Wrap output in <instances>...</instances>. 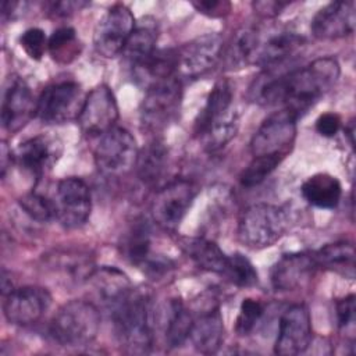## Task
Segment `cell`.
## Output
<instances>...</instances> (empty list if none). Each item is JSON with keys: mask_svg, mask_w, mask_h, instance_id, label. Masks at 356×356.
Wrapping results in <instances>:
<instances>
[{"mask_svg": "<svg viewBox=\"0 0 356 356\" xmlns=\"http://www.w3.org/2000/svg\"><path fill=\"white\" fill-rule=\"evenodd\" d=\"M339 72L334 57H320L278 75L266 70L250 86V97L261 106L282 104L299 118L334 88Z\"/></svg>", "mask_w": 356, "mask_h": 356, "instance_id": "cell-1", "label": "cell"}, {"mask_svg": "<svg viewBox=\"0 0 356 356\" xmlns=\"http://www.w3.org/2000/svg\"><path fill=\"white\" fill-rule=\"evenodd\" d=\"M115 335L128 353H147L153 345V302L147 289L132 288L113 309Z\"/></svg>", "mask_w": 356, "mask_h": 356, "instance_id": "cell-2", "label": "cell"}, {"mask_svg": "<svg viewBox=\"0 0 356 356\" xmlns=\"http://www.w3.org/2000/svg\"><path fill=\"white\" fill-rule=\"evenodd\" d=\"M99 327L100 312L97 306L90 300L75 299L57 310L49 331L61 346L82 348L96 338Z\"/></svg>", "mask_w": 356, "mask_h": 356, "instance_id": "cell-3", "label": "cell"}, {"mask_svg": "<svg viewBox=\"0 0 356 356\" xmlns=\"http://www.w3.org/2000/svg\"><path fill=\"white\" fill-rule=\"evenodd\" d=\"M289 228V216L285 209L256 203L249 206L238 222V239L250 249H264L274 245Z\"/></svg>", "mask_w": 356, "mask_h": 356, "instance_id": "cell-4", "label": "cell"}, {"mask_svg": "<svg viewBox=\"0 0 356 356\" xmlns=\"http://www.w3.org/2000/svg\"><path fill=\"white\" fill-rule=\"evenodd\" d=\"M181 100L182 86L177 75L146 88L139 107V118L143 129L157 134L167 128L178 115Z\"/></svg>", "mask_w": 356, "mask_h": 356, "instance_id": "cell-5", "label": "cell"}, {"mask_svg": "<svg viewBox=\"0 0 356 356\" xmlns=\"http://www.w3.org/2000/svg\"><path fill=\"white\" fill-rule=\"evenodd\" d=\"M136 140L129 131L114 127L99 136L93 157L97 170L108 177H118L135 167L138 159Z\"/></svg>", "mask_w": 356, "mask_h": 356, "instance_id": "cell-6", "label": "cell"}, {"mask_svg": "<svg viewBox=\"0 0 356 356\" xmlns=\"http://www.w3.org/2000/svg\"><path fill=\"white\" fill-rule=\"evenodd\" d=\"M296 121L298 117L286 108L271 113L252 136V157L275 156L285 159L296 138Z\"/></svg>", "mask_w": 356, "mask_h": 356, "instance_id": "cell-7", "label": "cell"}, {"mask_svg": "<svg viewBox=\"0 0 356 356\" xmlns=\"http://www.w3.org/2000/svg\"><path fill=\"white\" fill-rule=\"evenodd\" d=\"M197 186L189 179H174L157 191L152 200L153 221L165 231H175L189 211Z\"/></svg>", "mask_w": 356, "mask_h": 356, "instance_id": "cell-8", "label": "cell"}, {"mask_svg": "<svg viewBox=\"0 0 356 356\" xmlns=\"http://www.w3.org/2000/svg\"><path fill=\"white\" fill-rule=\"evenodd\" d=\"M81 85L61 81L46 86L36 102V117L43 124H63L78 118L82 103Z\"/></svg>", "mask_w": 356, "mask_h": 356, "instance_id": "cell-9", "label": "cell"}, {"mask_svg": "<svg viewBox=\"0 0 356 356\" xmlns=\"http://www.w3.org/2000/svg\"><path fill=\"white\" fill-rule=\"evenodd\" d=\"M53 203L56 207V220L65 228H78L90 216V189L81 178H63L56 186Z\"/></svg>", "mask_w": 356, "mask_h": 356, "instance_id": "cell-10", "label": "cell"}, {"mask_svg": "<svg viewBox=\"0 0 356 356\" xmlns=\"http://www.w3.org/2000/svg\"><path fill=\"white\" fill-rule=\"evenodd\" d=\"M135 25V18L127 6L121 3L111 6L95 28L93 44L96 51L107 58L120 54Z\"/></svg>", "mask_w": 356, "mask_h": 356, "instance_id": "cell-11", "label": "cell"}, {"mask_svg": "<svg viewBox=\"0 0 356 356\" xmlns=\"http://www.w3.org/2000/svg\"><path fill=\"white\" fill-rule=\"evenodd\" d=\"M118 106L113 90L107 85L93 88L82 103L76 118L82 132L89 136H100L115 127Z\"/></svg>", "mask_w": 356, "mask_h": 356, "instance_id": "cell-12", "label": "cell"}, {"mask_svg": "<svg viewBox=\"0 0 356 356\" xmlns=\"http://www.w3.org/2000/svg\"><path fill=\"white\" fill-rule=\"evenodd\" d=\"M221 51L222 38L218 33L210 32L196 36L177 50V74L197 78L217 64Z\"/></svg>", "mask_w": 356, "mask_h": 356, "instance_id": "cell-13", "label": "cell"}, {"mask_svg": "<svg viewBox=\"0 0 356 356\" xmlns=\"http://www.w3.org/2000/svg\"><path fill=\"white\" fill-rule=\"evenodd\" d=\"M312 342V320L305 305L288 307L278 324L274 352L281 356H295L306 352Z\"/></svg>", "mask_w": 356, "mask_h": 356, "instance_id": "cell-14", "label": "cell"}, {"mask_svg": "<svg viewBox=\"0 0 356 356\" xmlns=\"http://www.w3.org/2000/svg\"><path fill=\"white\" fill-rule=\"evenodd\" d=\"M51 303V296L42 286L14 288L3 303L4 317L14 325H29L42 318Z\"/></svg>", "mask_w": 356, "mask_h": 356, "instance_id": "cell-15", "label": "cell"}, {"mask_svg": "<svg viewBox=\"0 0 356 356\" xmlns=\"http://www.w3.org/2000/svg\"><path fill=\"white\" fill-rule=\"evenodd\" d=\"M36 114V103L28 83L13 75L7 79L1 100V124L11 134L22 129L28 121Z\"/></svg>", "mask_w": 356, "mask_h": 356, "instance_id": "cell-16", "label": "cell"}, {"mask_svg": "<svg viewBox=\"0 0 356 356\" xmlns=\"http://www.w3.org/2000/svg\"><path fill=\"white\" fill-rule=\"evenodd\" d=\"M356 6L352 0L331 1L321 7L312 19V33L320 40H334L353 33Z\"/></svg>", "mask_w": 356, "mask_h": 356, "instance_id": "cell-17", "label": "cell"}, {"mask_svg": "<svg viewBox=\"0 0 356 356\" xmlns=\"http://www.w3.org/2000/svg\"><path fill=\"white\" fill-rule=\"evenodd\" d=\"M60 154L61 143L58 139L42 134L19 143L14 153V160L22 170L40 178L54 165Z\"/></svg>", "mask_w": 356, "mask_h": 356, "instance_id": "cell-18", "label": "cell"}, {"mask_svg": "<svg viewBox=\"0 0 356 356\" xmlns=\"http://www.w3.org/2000/svg\"><path fill=\"white\" fill-rule=\"evenodd\" d=\"M317 267L314 252L286 253L271 268V285L275 291H293L306 284Z\"/></svg>", "mask_w": 356, "mask_h": 356, "instance_id": "cell-19", "label": "cell"}, {"mask_svg": "<svg viewBox=\"0 0 356 356\" xmlns=\"http://www.w3.org/2000/svg\"><path fill=\"white\" fill-rule=\"evenodd\" d=\"M303 43V36L291 31L275 32L264 40L260 35V42L253 58V64L261 65L267 70L277 68V65L296 54Z\"/></svg>", "mask_w": 356, "mask_h": 356, "instance_id": "cell-20", "label": "cell"}, {"mask_svg": "<svg viewBox=\"0 0 356 356\" xmlns=\"http://www.w3.org/2000/svg\"><path fill=\"white\" fill-rule=\"evenodd\" d=\"M224 334L225 330L222 316L220 309L214 307L193 318L188 341H191L197 352L211 355L220 349L224 341Z\"/></svg>", "mask_w": 356, "mask_h": 356, "instance_id": "cell-21", "label": "cell"}, {"mask_svg": "<svg viewBox=\"0 0 356 356\" xmlns=\"http://www.w3.org/2000/svg\"><path fill=\"white\" fill-rule=\"evenodd\" d=\"M232 86L227 79H220L211 88L207 100L195 121V134L200 136L207 128L234 111Z\"/></svg>", "mask_w": 356, "mask_h": 356, "instance_id": "cell-22", "label": "cell"}, {"mask_svg": "<svg viewBox=\"0 0 356 356\" xmlns=\"http://www.w3.org/2000/svg\"><path fill=\"white\" fill-rule=\"evenodd\" d=\"M179 248L199 268L222 275L228 256L216 242L203 236H182Z\"/></svg>", "mask_w": 356, "mask_h": 356, "instance_id": "cell-23", "label": "cell"}, {"mask_svg": "<svg viewBox=\"0 0 356 356\" xmlns=\"http://www.w3.org/2000/svg\"><path fill=\"white\" fill-rule=\"evenodd\" d=\"M159 36V29L156 19L152 17H145L142 21L136 22L132 33L129 35L124 49L122 56L125 61L135 68L150 57L156 50V42Z\"/></svg>", "mask_w": 356, "mask_h": 356, "instance_id": "cell-24", "label": "cell"}, {"mask_svg": "<svg viewBox=\"0 0 356 356\" xmlns=\"http://www.w3.org/2000/svg\"><path fill=\"white\" fill-rule=\"evenodd\" d=\"M300 193L309 204L330 210L338 206L342 196V186L334 175L318 172L302 184Z\"/></svg>", "mask_w": 356, "mask_h": 356, "instance_id": "cell-25", "label": "cell"}, {"mask_svg": "<svg viewBox=\"0 0 356 356\" xmlns=\"http://www.w3.org/2000/svg\"><path fill=\"white\" fill-rule=\"evenodd\" d=\"M89 282H92L93 291L100 302L111 309L132 289L128 277L121 270L107 266L95 270Z\"/></svg>", "mask_w": 356, "mask_h": 356, "instance_id": "cell-26", "label": "cell"}, {"mask_svg": "<svg viewBox=\"0 0 356 356\" xmlns=\"http://www.w3.org/2000/svg\"><path fill=\"white\" fill-rule=\"evenodd\" d=\"M134 70V75L145 85V88H149L150 85L160 82L163 79L175 76L177 74V50L172 49H163V50H154V53L147 57L143 63L136 65Z\"/></svg>", "mask_w": 356, "mask_h": 356, "instance_id": "cell-27", "label": "cell"}, {"mask_svg": "<svg viewBox=\"0 0 356 356\" xmlns=\"http://www.w3.org/2000/svg\"><path fill=\"white\" fill-rule=\"evenodd\" d=\"M168 149L160 139H153L138 153L135 163L138 178L146 185H156L165 172Z\"/></svg>", "mask_w": 356, "mask_h": 356, "instance_id": "cell-28", "label": "cell"}, {"mask_svg": "<svg viewBox=\"0 0 356 356\" xmlns=\"http://www.w3.org/2000/svg\"><path fill=\"white\" fill-rule=\"evenodd\" d=\"M318 267H325L348 278L355 277V246L348 241L327 243L314 252Z\"/></svg>", "mask_w": 356, "mask_h": 356, "instance_id": "cell-29", "label": "cell"}, {"mask_svg": "<svg viewBox=\"0 0 356 356\" xmlns=\"http://www.w3.org/2000/svg\"><path fill=\"white\" fill-rule=\"evenodd\" d=\"M49 261L65 281L75 284L89 281L96 270L92 257L81 252H57L49 257Z\"/></svg>", "mask_w": 356, "mask_h": 356, "instance_id": "cell-30", "label": "cell"}, {"mask_svg": "<svg viewBox=\"0 0 356 356\" xmlns=\"http://www.w3.org/2000/svg\"><path fill=\"white\" fill-rule=\"evenodd\" d=\"M193 317L179 300H171L167 312L164 325V341L168 348H178L184 345L192 328Z\"/></svg>", "mask_w": 356, "mask_h": 356, "instance_id": "cell-31", "label": "cell"}, {"mask_svg": "<svg viewBox=\"0 0 356 356\" xmlns=\"http://www.w3.org/2000/svg\"><path fill=\"white\" fill-rule=\"evenodd\" d=\"M150 234H152V231H150L149 222L146 220L140 218V220H136L131 225V228L128 229L125 239L122 242V253L131 263H134L139 267L152 254V252H150L152 235Z\"/></svg>", "mask_w": 356, "mask_h": 356, "instance_id": "cell-32", "label": "cell"}, {"mask_svg": "<svg viewBox=\"0 0 356 356\" xmlns=\"http://www.w3.org/2000/svg\"><path fill=\"white\" fill-rule=\"evenodd\" d=\"M260 42V32L254 28H242L232 38L225 58L231 68H242L253 64V58Z\"/></svg>", "mask_w": 356, "mask_h": 356, "instance_id": "cell-33", "label": "cell"}, {"mask_svg": "<svg viewBox=\"0 0 356 356\" xmlns=\"http://www.w3.org/2000/svg\"><path fill=\"white\" fill-rule=\"evenodd\" d=\"M81 42L78 40L76 32L71 26L57 28L49 38L47 50L51 58L57 63L67 64L76 58L81 53Z\"/></svg>", "mask_w": 356, "mask_h": 356, "instance_id": "cell-34", "label": "cell"}, {"mask_svg": "<svg viewBox=\"0 0 356 356\" xmlns=\"http://www.w3.org/2000/svg\"><path fill=\"white\" fill-rule=\"evenodd\" d=\"M222 275L236 286L249 288L257 284L259 275L252 261L242 253L228 256Z\"/></svg>", "mask_w": 356, "mask_h": 356, "instance_id": "cell-35", "label": "cell"}, {"mask_svg": "<svg viewBox=\"0 0 356 356\" xmlns=\"http://www.w3.org/2000/svg\"><path fill=\"white\" fill-rule=\"evenodd\" d=\"M275 156H254L239 175V182L243 188H253L261 184L282 161Z\"/></svg>", "mask_w": 356, "mask_h": 356, "instance_id": "cell-36", "label": "cell"}, {"mask_svg": "<svg viewBox=\"0 0 356 356\" xmlns=\"http://www.w3.org/2000/svg\"><path fill=\"white\" fill-rule=\"evenodd\" d=\"M18 204L21 210L35 221L47 222L56 218V207H54L53 199H47L40 193H36V192L25 193L18 200Z\"/></svg>", "mask_w": 356, "mask_h": 356, "instance_id": "cell-37", "label": "cell"}, {"mask_svg": "<svg viewBox=\"0 0 356 356\" xmlns=\"http://www.w3.org/2000/svg\"><path fill=\"white\" fill-rule=\"evenodd\" d=\"M263 313H264V307L259 300L252 298L243 299L236 317V324H235L236 332L239 335L250 334L256 327V324L260 321Z\"/></svg>", "mask_w": 356, "mask_h": 356, "instance_id": "cell-38", "label": "cell"}, {"mask_svg": "<svg viewBox=\"0 0 356 356\" xmlns=\"http://www.w3.org/2000/svg\"><path fill=\"white\" fill-rule=\"evenodd\" d=\"M49 39L40 28H29L19 36V44L32 60H40L47 49Z\"/></svg>", "mask_w": 356, "mask_h": 356, "instance_id": "cell-39", "label": "cell"}, {"mask_svg": "<svg viewBox=\"0 0 356 356\" xmlns=\"http://www.w3.org/2000/svg\"><path fill=\"white\" fill-rule=\"evenodd\" d=\"M355 295L350 293L337 302L335 313H337V321L341 331H352L355 330Z\"/></svg>", "mask_w": 356, "mask_h": 356, "instance_id": "cell-40", "label": "cell"}, {"mask_svg": "<svg viewBox=\"0 0 356 356\" xmlns=\"http://www.w3.org/2000/svg\"><path fill=\"white\" fill-rule=\"evenodd\" d=\"M341 128V118L335 113H324L316 121V129L321 136L332 138Z\"/></svg>", "mask_w": 356, "mask_h": 356, "instance_id": "cell-41", "label": "cell"}, {"mask_svg": "<svg viewBox=\"0 0 356 356\" xmlns=\"http://www.w3.org/2000/svg\"><path fill=\"white\" fill-rule=\"evenodd\" d=\"M192 6L202 14H206L209 17H224L228 14L231 4L228 1L221 0H209V1H192Z\"/></svg>", "mask_w": 356, "mask_h": 356, "instance_id": "cell-42", "label": "cell"}, {"mask_svg": "<svg viewBox=\"0 0 356 356\" xmlns=\"http://www.w3.org/2000/svg\"><path fill=\"white\" fill-rule=\"evenodd\" d=\"M289 3L281 0H267V1H254L252 6L254 11H257L263 17L273 18L278 15Z\"/></svg>", "mask_w": 356, "mask_h": 356, "instance_id": "cell-43", "label": "cell"}, {"mask_svg": "<svg viewBox=\"0 0 356 356\" xmlns=\"http://www.w3.org/2000/svg\"><path fill=\"white\" fill-rule=\"evenodd\" d=\"M88 3L85 1H51L49 3V13L56 17H67L71 15L74 11L81 10Z\"/></svg>", "mask_w": 356, "mask_h": 356, "instance_id": "cell-44", "label": "cell"}, {"mask_svg": "<svg viewBox=\"0 0 356 356\" xmlns=\"http://www.w3.org/2000/svg\"><path fill=\"white\" fill-rule=\"evenodd\" d=\"M7 157H11V152L8 150L6 142L1 143V175L4 177L7 170Z\"/></svg>", "mask_w": 356, "mask_h": 356, "instance_id": "cell-45", "label": "cell"}]
</instances>
